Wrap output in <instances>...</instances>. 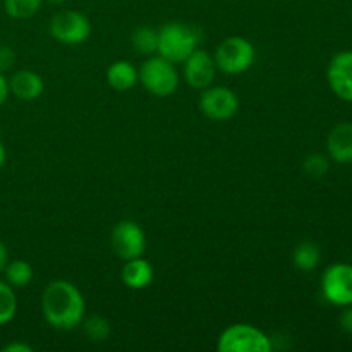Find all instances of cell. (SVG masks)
Wrapping results in <instances>:
<instances>
[{"mask_svg":"<svg viewBox=\"0 0 352 352\" xmlns=\"http://www.w3.org/2000/svg\"><path fill=\"white\" fill-rule=\"evenodd\" d=\"M3 275H6L7 284L12 285L14 289H23L28 287L33 280V267L24 260H12L7 263Z\"/></svg>","mask_w":352,"mask_h":352,"instance_id":"cell-17","label":"cell"},{"mask_svg":"<svg viewBox=\"0 0 352 352\" xmlns=\"http://www.w3.org/2000/svg\"><path fill=\"white\" fill-rule=\"evenodd\" d=\"M217 349L220 352H270L272 340L256 327L236 323L220 333Z\"/></svg>","mask_w":352,"mask_h":352,"instance_id":"cell-4","label":"cell"},{"mask_svg":"<svg viewBox=\"0 0 352 352\" xmlns=\"http://www.w3.org/2000/svg\"><path fill=\"white\" fill-rule=\"evenodd\" d=\"M339 323H340V329H342L344 332L352 333V305L344 306V311L340 313Z\"/></svg>","mask_w":352,"mask_h":352,"instance_id":"cell-24","label":"cell"},{"mask_svg":"<svg viewBox=\"0 0 352 352\" xmlns=\"http://www.w3.org/2000/svg\"><path fill=\"white\" fill-rule=\"evenodd\" d=\"M131 45L141 55H153L158 50V30L150 26H140L131 34Z\"/></svg>","mask_w":352,"mask_h":352,"instance_id":"cell-18","label":"cell"},{"mask_svg":"<svg viewBox=\"0 0 352 352\" xmlns=\"http://www.w3.org/2000/svg\"><path fill=\"white\" fill-rule=\"evenodd\" d=\"M120 278L126 287L133 289V291H141V289H146L153 280V267L143 256L133 258L124 263Z\"/></svg>","mask_w":352,"mask_h":352,"instance_id":"cell-14","label":"cell"},{"mask_svg":"<svg viewBox=\"0 0 352 352\" xmlns=\"http://www.w3.org/2000/svg\"><path fill=\"white\" fill-rule=\"evenodd\" d=\"M85 333L89 340L103 342L110 336V325L103 316H89L85 322Z\"/></svg>","mask_w":352,"mask_h":352,"instance_id":"cell-21","label":"cell"},{"mask_svg":"<svg viewBox=\"0 0 352 352\" xmlns=\"http://www.w3.org/2000/svg\"><path fill=\"white\" fill-rule=\"evenodd\" d=\"M14 62H16V54H14L12 48L7 47V45H0V72L9 71Z\"/></svg>","mask_w":352,"mask_h":352,"instance_id":"cell-23","label":"cell"},{"mask_svg":"<svg viewBox=\"0 0 352 352\" xmlns=\"http://www.w3.org/2000/svg\"><path fill=\"white\" fill-rule=\"evenodd\" d=\"M256 52L251 41L243 36H229L217 47L215 64L217 69L226 74H241L253 65Z\"/></svg>","mask_w":352,"mask_h":352,"instance_id":"cell-5","label":"cell"},{"mask_svg":"<svg viewBox=\"0 0 352 352\" xmlns=\"http://www.w3.org/2000/svg\"><path fill=\"white\" fill-rule=\"evenodd\" d=\"M43 318L52 329L72 330L85 320L86 302L81 291L69 280H54L41 296Z\"/></svg>","mask_w":352,"mask_h":352,"instance_id":"cell-1","label":"cell"},{"mask_svg":"<svg viewBox=\"0 0 352 352\" xmlns=\"http://www.w3.org/2000/svg\"><path fill=\"white\" fill-rule=\"evenodd\" d=\"M140 74L129 60H117L107 69V82L116 91H129L138 85Z\"/></svg>","mask_w":352,"mask_h":352,"instance_id":"cell-15","label":"cell"},{"mask_svg":"<svg viewBox=\"0 0 352 352\" xmlns=\"http://www.w3.org/2000/svg\"><path fill=\"white\" fill-rule=\"evenodd\" d=\"M3 352H33V347L24 342H10L2 347Z\"/></svg>","mask_w":352,"mask_h":352,"instance_id":"cell-26","label":"cell"},{"mask_svg":"<svg viewBox=\"0 0 352 352\" xmlns=\"http://www.w3.org/2000/svg\"><path fill=\"white\" fill-rule=\"evenodd\" d=\"M50 34L64 45H81L91 34V23L79 10H60L50 21Z\"/></svg>","mask_w":352,"mask_h":352,"instance_id":"cell-6","label":"cell"},{"mask_svg":"<svg viewBox=\"0 0 352 352\" xmlns=\"http://www.w3.org/2000/svg\"><path fill=\"white\" fill-rule=\"evenodd\" d=\"M7 263H9V251H7V246L3 244V241L0 239V274H3Z\"/></svg>","mask_w":352,"mask_h":352,"instance_id":"cell-27","label":"cell"},{"mask_svg":"<svg viewBox=\"0 0 352 352\" xmlns=\"http://www.w3.org/2000/svg\"><path fill=\"white\" fill-rule=\"evenodd\" d=\"M327 81L339 98L352 102V50L333 55L327 69Z\"/></svg>","mask_w":352,"mask_h":352,"instance_id":"cell-11","label":"cell"},{"mask_svg":"<svg viewBox=\"0 0 352 352\" xmlns=\"http://www.w3.org/2000/svg\"><path fill=\"white\" fill-rule=\"evenodd\" d=\"M322 261V250L313 241H302L301 244L294 248L292 253V263L298 270L301 272H311Z\"/></svg>","mask_w":352,"mask_h":352,"instance_id":"cell-16","label":"cell"},{"mask_svg":"<svg viewBox=\"0 0 352 352\" xmlns=\"http://www.w3.org/2000/svg\"><path fill=\"white\" fill-rule=\"evenodd\" d=\"M182 64H184V79L191 88L205 89L213 85L217 64L208 52L198 47Z\"/></svg>","mask_w":352,"mask_h":352,"instance_id":"cell-10","label":"cell"},{"mask_svg":"<svg viewBox=\"0 0 352 352\" xmlns=\"http://www.w3.org/2000/svg\"><path fill=\"white\" fill-rule=\"evenodd\" d=\"M322 294L330 305H352V265L333 263L322 275Z\"/></svg>","mask_w":352,"mask_h":352,"instance_id":"cell-9","label":"cell"},{"mask_svg":"<svg viewBox=\"0 0 352 352\" xmlns=\"http://www.w3.org/2000/svg\"><path fill=\"white\" fill-rule=\"evenodd\" d=\"M9 88L16 98L31 102L40 98L45 89V82L41 76L34 71H17L9 79Z\"/></svg>","mask_w":352,"mask_h":352,"instance_id":"cell-13","label":"cell"},{"mask_svg":"<svg viewBox=\"0 0 352 352\" xmlns=\"http://www.w3.org/2000/svg\"><path fill=\"white\" fill-rule=\"evenodd\" d=\"M45 0H3V9L12 19H28L40 10Z\"/></svg>","mask_w":352,"mask_h":352,"instance_id":"cell-20","label":"cell"},{"mask_svg":"<svg viewBox=\"0 0 352 352\" xmlns=\"http://www.w3.org/2000/svg\"><path fill=\"white\" fill-rule=\"evenodd\" d=\"M327 151L336 164H352V122H340L332 127L327 138Z\"/></svg>","mask_w":352,"mask_h":352,"instance_id":"cell-12","label":"cell"},{"mask_svg":"<svg viewBox=\"0 0 352 352\" xmlns=\"http://www.w3.org/2000/svg\"><path fill=\"white\" fill-rule=\"evenodd\" d=\"M10 95V88H9V79L3 76V72H0V107L7 102Z\"/></svg>","mask_w":352,"mask_h":352,"instance_id":"cell-25","label":"cell"},{"mask_svg":"<svg viewBox=\"0 0 352 352\" xmlns=\"http://www.w3.org/2000/svg\"><path fill=\"white\" fill-rule=\"evenodd\" d=\"M199 41H201L199 30L179 21H172L158 30L157 54L174 64H179L199 47Z\"/></svg>","mask_w":352,"mask_h":352,"instance_id":"cell-2","label":"cell"},{"mask_svg":"<svg viewBox=\"0 0 352 352\" xmlns=\"http://www.w3.org/2000/svg\"><path fill=\"white\" fill-rule=\"evenodd\" d=\"M110 246L117 258L127 261L143 256L146 251V236L140 223L133 220H122L116 223L110 234Z\"/></svg>","mask_w":352,"mask_h":352,"instance_id":"cell-8","label":"cell"},{"mask_svg":"<svg viewBox=\"0 0 352 352\" xmlns=\"http://www.w3.org/2000/svg\"><path fill=\"white\" fill-rule=\"evenodd\" d=\"M6 160H7V151H6V146H3L2 140H0V168L6 165Z\"/></svg>","mask_w":352,"mask_h":352,"instance_id":"cell-28","label":"cell"},{"mask_svg":"<svg viewBox=\"0 0 352 352\" xmlns=\"http://www.w3.org/2000/svg\"><path fill=\"white\" fill-rule=\"evenodd\" d=\"M198 105L203 116L208 117L210 120L226 122L232 119L239 110V98L227 86H208L201 89Z\"/></svg>","mask_w":352,"mask_h":352,"instance_id":"cell-7","label":"cell"},{"mask_svg":"<svg viewBox=\"0 0 352 352\" xmlns=\"http://www.w3.org/2000/svg\"><path fill=\"white\" fill-rule=\"evenodd\" d=\"M17 313V298L12 285L0 280V325L12 322Z\"/></svg>","mask_w":352,"mask_h":352,"instance_id":"cell-19","label":"cell"},{"mask_svg":"<svg viewBox=\"0 0 352 352\" xmlns=\"http://www.w3.org/2000/svg\"><path fill=\"white\" fill-rule=\"evenodd\" d=\"M302 168H305V172L309 175V177L318 179V177H323V175L329 172L330 162L325 155L311 153L305 158V162H302Z\"/></svg>","mask_w":352,"mask_h":352,"instance_id":"cell-22","label":"cell"},{"mask_svg":"<svg viewBox=\"0 0 352 352\" xmlns=\"http://www.w3.org/2000/svg\"><path fill=\"white\" fill-rule=\"evenodd\" d=\"M45 2H48V3H54V6H60V3H64L65 0H45Z\"/></svg>","mask_w":352,"mask_h":352,"instance_id":"cell-29","label":"cell"},{"mask_svg":"<svg viewBox=\"0 0 352 352\" xmlns=\"http://www.w3.org/2000/svg\"><path fill=\"white\" fill-rule=\"evenodd\" d=\"M138 74H140V82L143 85V88L158 98H167V96L174 95L181 82L174 62L167 60L160 55L146 58L141 64Z\"/></svg>","mask_w":352,"mask_h":352,"instance_id":"cell-3","label":"cell"}]
</instances>
